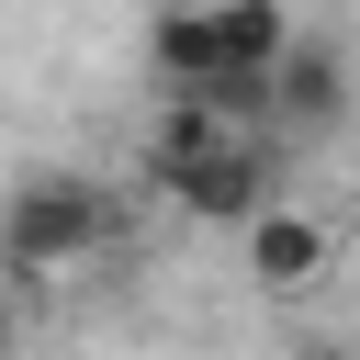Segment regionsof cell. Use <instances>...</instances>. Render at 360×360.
Here are the masks:
<instances>
[{"mask_svg":"<svg viewBox=\"0 0 360 360\" xmlns=\"http://www.w3.org/2000/svg\"><path fill=\"white\" fill-rule=\"evenodd\" d=\"M146 56H158V79H169V90H214V0L158 11V22H146Z\"/></svg>","mask_w":360,"mask_h":360,"instance_id":"8992f818","label":"cell"},{"mask_svg":"<svg viewBox=\"0 0 360 360\" xmlns=\"http://www.w3.org/2000/svg\"><path fill=\"white\" fill-rule=\"evenodd\" d=\"M338 101H349V68H338V45H315V34H292L281 56H270V79H259V112L270 124H338Z\"/></svg>","mask_w":360,"mask_h":360,"instance_id":"3957f363","label":"cell"},{"mask_svg":"<svg viewBox=\"0 0 360 360\" xmlns=\"http://www.w3.org/2000/svg\"><path fill=\"white\" fill-rule=\"evenodd\" d=\"M169 202H180V214H202V225H248V214L270 202V135H248V124H236V135H214L202 158H180V169H169Z\"/></svg>","mask_w":360,"mask_h":360,"instance_id":"7a4b0ae2","label":"cell"},{"mask_svg":"<svg viewBox=\"0 0 360 360\" xmlns=\"http://www.w3.org/2000/svg\"><path fill=\"white\" fill-rule=\"evenodd\" d=\"M214 135H236V112H225L214 90H169V101H158V124H146V180H169L180 158H202Z\"/></svg>","mask_w":360,"mask_h":360,"instance_id":"5b68a950","label":"cell"},{"mask_svg":"<svg viewBox=\"0 0 360 360\" xmlns=\"http://www.w3.org/2000/svg\"><path fill=\"white\" fill-rule=\"evenodd\" d=\"M124 236V214H112V191H90L79 169H34L11 202H0V270L11 281H56V270H79L90 248H112Z\"/></svg>","mask_w":360,"mask_h":360,"instance_id":"6da1fadb","label":"cell"},{"mask_svg":"<svg viewBox=\"0 0 360 360\" xmlns=\"http://www.w3.org/2000/svg\"><path fill=\"white\" fill-rule=\"evenodd\" d=\"M248 270H259L270 292H304V281L326 270V225H315V214H292V202L270 191V202L248 214Z\"/></svg>","mask_w":360,"mask_h":360,"instance_id":"277c9868","label":"cell"}]
</instances>
